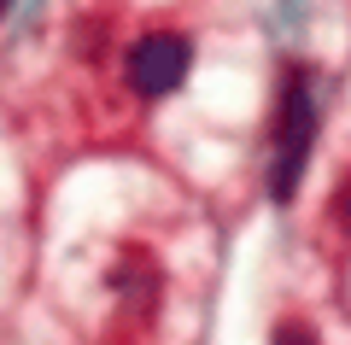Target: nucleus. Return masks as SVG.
Segmentation results:
<instances>
[{
    "label": "nucleus",
    "instance_id": "obj_2",
    "mask_svg": "<svg viewBox=\"0 0 351 345\" xmlns=\"http://www.w3.org/2000/svg\"><path fill=\"white\" fill-rule=\"evenodd\" d=\"M188 64H193L188 36H176V29H152V36H141L135 47H129V88H135L141 99H164L170 88H182Z\"/></svg>",
    "mask_w": 351,
    "mask_h": 345
},
{
    "label": "nucleus",
    "instance_id": "obj_3",
    "mask_svg": "<svg viewBox=\"0 0 351 345\" xmlns=\"http://www.w3.org/2000/svg\"><path fill=\"white\" fill-rule=\"evenodd\" d=\"M334 222H339V228L351 235V170H346V182L334 187Z\"/></svg>",
    "mask_w": 351,
    "mask_h": 345
},
{
    "label": "nucleus",
    "instance_id": "obj_1",
    "mask_svg": "<svg viewBox=\"0 0 351 345\" xmlns=\"http://www.w3.org/2000/svg\"><path fill=\"white\" fill-rule=\"evenodd\" d=\"M316 141V99L304 64H287L281 76V106H276V135H269V199H293Z\"/></svg>",
    "mask_w": 351,
    "mask_h": 345
},
{
    "label": "nucleus",
    "instance_id": "obj_4",
    "mask_svg": "<svg viewBox=\"0 0 351 345\" xmlns=\"http://www.w3.org/2000/svg\"><path fill=\"white\" fill-rule=\"evenodd\" d=\"M276 345H316V333L304 328V322H281V328H276Z\"/></svg>",
    "mask_w": 351,
    "mask_h": 345
}]
</instances>
